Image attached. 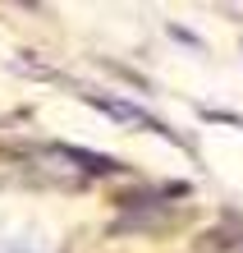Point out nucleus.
Here are the masks:
<instances>
[{
	"instance_id": "obj_1",
	"label": "nucleus",
	"mask_w": 243,
	"mask_h": 253,
	"mask_svg": "<svg viewBox=\"0 0 243 253\" xmlns=\"http://www.w3.org/2000/svg\"><path fill=\"white\" fill-rule=\"evenodd\" d=\"M87 101H92L97 111H105V115H115V120H124V125H142V129H161L151 115L142 111V106H129V101H115V97H97V92H87Z\"/></svg>"
},
{
	"instance_id": "obj_2",
	"label": "nucleus",
	"mask_w": 243,
	"mask_h": 253,
	"mask_svg": "<svg viewBox=\"0 0 243 253\" xmlns=\"http://www.w3.org/2000/svg\"><path fill=\"white\" fill-rule=\"evenodd\" d=\"M239 253H243V240H239Z\"/></svg>"
}]
</instances>
